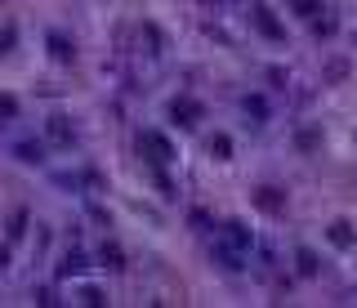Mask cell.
I'll list each match as a JSON object with an SVG mask.
<instances>
[{
  "mask_svg": "<svg viewBox=\"0 0 357 308\" xmlns=\"http://www.w3.org/2000/svg\"><path fill=\"white\" fill-rule=\"evenodd\" d=\"M170 116L178 121V125H196V121L205 116V107H201L196 99H174V103H170Z\"/></svg>",
  "mask_w": 357,
  "mask_h": 308,
  "instance_id": "6da1fadb",
  "label": "cell"
},
{
  "mask_svg": "<svg viewBox=\"0 0 357 308\" xmlns=\"http://www.w3.org/2000/svg\"><path fill=\"white\" fill-rule=\"evenodd\" d=\"M14 152H18V161H27V165H32V161H41V147H36V143H18Z\"/></svg>",
  "mask_w": 357,
  "mask_h": 308,
  "instance_id": "9a60e30c",
  "label": "cell"
},
{
  "mask_svg": "<svg viewBox=\"0 0 357 308\" xmlns=\"http://www.w3.org/2000/svg\"><path fill=\"white\" fill-rule=\"evenodd\" d=\"M50 50H54V59H59V63H72V59H76V50H72L63 36H50Z\"/></svg>",
  "mask_w": 357,
  "mask_h": 308,
  "instance_id": "7c38bea8",
  "label": "cell"
},
{
  "mask_svg": "<svg viewBox=\"0 0 357 308\" xmlns=\"http://www.w3.org/2000/svg\"><path fill=\"white\" fill-rule=\"evenodd\" d=\"M9 45H14V27H5V32H0V54H5Z\"/></svg>",
  "mask_w": 357,
  "mask_h": 308,
  "instance_id": "d6986e66",
  "label": "cell"
},
{
  "mask_svg": "<svg viewBox=\"0 0 357 308\" xmlns=\"http://www.w3.org/2000/svg\"><path fill=\"white\" fill-rule=\"evenodd\" d=\"M223 241H228L232 250H250V241H255V237L246 232V223H237V219H232V223H223Z\"/></svg>",
  "mask_w": 357,
  "mask_h": 308,
  "instance_id": "5b68a950",
  "label": "cell"
},
{
  "mask_svg": "<svg viewBox=\"0 0 357 308\" xmlns=\"http://www.w3.org/2000/svg\"><path fill=\"white\" fill-rule=\"evenodd\" d=\"M81 268H85V255H81V250H68V255H63V264H59V273L72 277V273H81Z\"/></svg>",
  "mask_w": 357,
  "mask_h": 308,
  "instance_id": "8fae6325",
  "label": "cell"
},
{
  "mask_svg": "<svg viewBox=\"0 0 357 308\" xmlns=\"http://www.w3.org/2000/svg\"><path fill=\"white\" fill-rule=\"evenodd\" d=\"M295 264H299V277H317V268H322V264H317V255H313L308 246L295 250Z\"/></svg>",
  "mask_w": 357,
  "mask_h": 308,
  "instance_id": "ba28073f",
  "label": "cell"
},
{
  "mask_svg": "<svg viewBox=\"0 0 357 308\" xmlns=\"http://www.w3.org/2000/svg\"><path fill=\"white\" fill-rule=\"evenodd\" d=\"M286 9L299 14V18H317L322 14V0H286Z\"/></svg>",
  "mask_w": 357,
  "mask_h": 308,
  "instance_id": "30bf717a",
  "label": "cell"
},
{
  "mask_svg": "<svg viewBox=\"0 0 357 308\" xmlns=\"http://www.w3.org/2000/svg\"><path fill=\"white\" fill-rule=\"evenodd\" d=\"M99 259H103V268H112V273H121V268H125V250H121L116 241H103Z\"/></svg>",
  "mask_w": 357,
  "mask_h": 308,
  "instance_id": "8992f818",
  "label": "cell"
},
{
  "mask_svg": "<svg viewBox=\"0 0 357 308\" xmlns=\"http://www.w3.org/2000/svg\"><path fill=\"white\" fill-rule=\"evenodd\" d=\"M255 27L268 36V41H286V27H281L277 18H272V9H268V5H255Z\"/></svg>",
  "mask_w": 357,
  "mask_h": 308,
  "instance_id": "277c9868",
  "label": "cell"
},
{
  "mask_svg": "<svg viewBox=\"0 0 357 308\" xmlns=\"http://www.w3.org/2000/svg\"><path fill=\"white\" fill-rule=\"evenodd\" d=\"M246 112H250V116H259V121H264V116H268V103L255 94V99H246Z\"/></svg>",
  "mask_w": 357,
  "mask_h": 308,
  "instance_id": "2e32d148",
  "label": "cell"
},
{
  "mask_svg": "<svg viewBox=\"0 0 357 308\" xmlns=\"http://www.w3.org/2000/svg\"><path fill=\"white\" fill-rule=\"evenodd\" d=\"M255 205H259L264 214H281V210H286V192H281V188H268V183H264V188H255Z\"/></svg>",
  "mask_w": 357,
  "mask_h": 308,
  "instance_id": "3957f363",
  "label": "cell"
},
{
  "mask_svg": "<svg viewBox=\"0 0 357 308\" xmlns=\"http://www.w3.org/2000/svg\"><path fill=\"white\" fill-rule=\"evenodd\" d=\"M81 300H85V304H94V308H99V304H108V300H103V291H85Z\"/></svg>",
  "mask_w": 357,
  "mask_h": 308,
  "instance_id": "ac0fdd59",
  "label": "cell"
},
{
  "mask_svg": "<svg viewBox=\"0 0 357 308\" xmlns=\"http://www.w3.org/2000/svg\"><path fill=\"white\" fill-rule=\"evenodd\" d=\"M0 116H18V99H9V94H0Z\"/></svg>",
  "mask_w": 357,
  "mask_h": 308,
  "instance_id": "e0dca14e",
  "label": "cell"
},
{
  "mask_svg": "<svg viewBox=\"0 0 357 308\" xmlns=\"http://www.w3.org/2000/svg\"><path fill=\"white\" fill-rule=\"evenodd\" d=\"M326 237H331V241H335V246H344V250H349V246H353V241H357V232H353V223H344V219H335V223H331V232H326Z\"/></svg>",
  "mask_w": 357,
  "mask_h": 308,
  "instance_id": "52a82bcc",
  "label": "cell"
},
{
  "mask_svg": "<svg viewBox=\"0 0 357 308\" xmlns=\"http://www.w3.org/2000/svg\"><path fill=\"white\" fill-rule=\"evenodd\" d=\"M210 152H214V156H232V138H228V134H214V138H210Z\"/></svg>",
  "mask_w": 357,
  "mask_h": 308,
  "instance_id": "5bb4252c",
  "label": "cell"
},
{
  "mask_svg": "<svg viewBox=\"0 0 357 308\" xmlns=\"http://www.w3.org/2000/svg\"><path fill=\"white\" fill-rule=\"evenodd\" d=\"M45 130H50L54 143H72V125H68V116H50V125H45Z\"/></svg>",
  "mask_w": 357,
  "mask_h": 308,
  "instance_id": "9c48e42d",
  "label": "cell"
},
{
  "mask_svg": "<svg viewBox=\"0 0 357 308\" xmlns=\"http://www.w3.org/2000/svg\"><path fill=\"white\" fill-rule=\"evenodd\" d=\"M23 232H27V210H14V219H9V237H23Z\"/></svg>",
  "mask_w": 357,
  "mask_h": 308,
  "instance_id": "4fadbf2b",
  "label": "cell"
},
{
  "mask_svg": "<svg viewBox=\"0 0 357 308\" xmlns=\"http://www.w3.org/2000/svg\"><path fill=\"white\" fill-rule=\"evenodd\" d=\"M139 147H147L152 161H170L174 156V147L165 143V134H156V130H143V134H139Z\"/></svg>",
  "mask_w": 357,
  "mask_h": 308,
  "instance_id": "7a4b0ae2",
  "label": "cell"
}]
</instances>
